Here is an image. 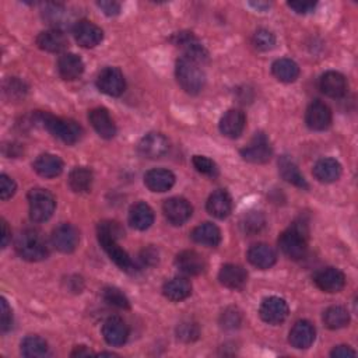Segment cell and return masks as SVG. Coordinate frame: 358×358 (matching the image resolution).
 Here are the masks:
<instances>
[{"label":"cell","mask_w":358,"mask_h":358,"mask_svg":"<svg viewBox=\"0 0 358 358\" xmlns=\"http://www.w3.org/2000/svg\"><path fill=\"white\" fill-rule=\"evenodd\" d=\"M124 235V231L115 221H104L98 225V241L102 249L108 254L111 261L126 273L136 272V265L131 256L116 244L119 236Z\"/></svg>","instance_id":"obj_1"},{"label":"cell","mask_w":358,"mask_h":358,"mask_svg":"<svg viewBox=\"0 0 358 358\" xmlns=\"http://www.w3.org/2000/svg\"><path fill=\"white\" fill-rule=\"evenodd\" d=\"M34 121L41 124L52 136L66 144H75L83 138V128L73 119L57 117L46 112H37Z\"/></svg>","instance_id":"obj_2"},{"label":"cell","mask_w":358,"mask_h":358,"mask_svg":"<svg viewBox=\"0 0 358 358\" xmlns=\"http://www.w3.org/2000/svg\"><path fill=\"white\" fill-rule=\"evenodd\" d=\"M279 247L281 252L292 259L298 261L305 256L308 249V228L304 223H294L279 238Z\"/></svg>","instance_id":"obj_3"},{"label":"cell","mask_w":358,"mask_h":358,"mask_svg":"<svg viewBox=\"0 0 358 358\" xmlns=\"http://www.w3.org/2000/svg\"><path fill=\"white\" fill-rule=\"evenodd\" d=\"M176 80L188 94H199L206 84V75L200 64L192 61V59L182 56L176 62Z\"/></svg>","instance_id":"obj_4"},{"label":"cell","mask_w":358,"mask_h":358,"mask_svg":"<svg viewBox=\"0 0 358 358\" xmlns=\"http://www.w3.org/2000/svg\"><path fill=\"white\" fill-rule=\"evenodd\" d=\"M16 252L28 262H39L48 258L49 248L45 238L34 229L23 231L16 241Z\"/></svg>","instance_id":"obj_5"},{"label":"cell","mask_w":358,"mask_h":358,"mask_svg":"<svg viewBox=\"0 0 358 358\" xmlns=\"http://www.w3.org/2000/svg\"><path fill=\"white\" fill-rule=\"evenodd\" d=\"M28 206L31 220L35 223H45L53 216L56 200L49 191L37 188L28 192Z\"/></svg>","instance_id":"obj_6"},{"label":"cell","mask_w":358,"mask_h":358,"mask_svg":"<svg viewBox=\"0 0 358 358\" xmlns=\"http://www.w3.org/2000/svg\"><path fill=\"white\" fill-rule=\"evenodd\" d=\"M241 156L245 161L252 164H265L273 156V147L267 136L262 132L256 133L251 143L241 150Z\"/></svg>","instance_id":"obj_7"},{"label":"cell","mask_w":358,"mask_h":358,"mask_svg":"<svg viewBox=\"0 0 358 358\" xmlns=\"http://www.w3.org/2000/svg\"><path fill=\"white\" fill-rule=\"evenodd\" d=\"M97 87L109 97L122 95L126 88L124 73L117 68H105L97 77Z\"/></svg>","instance_id":"obj_8"},{"label":"cell","mask_w":358,"mask_h":358,"mask_svg":"<svg viewBox=\"0 0 358 358\" xmlns=\"http://www.w3.org/2000/svg\"><path fill=\"white\" fill-rule=\"evenodd\" d=\"M79 231L72 224H61L52 232V244L62 254H72L79 245Z\"/></svg>","instance_id":"obj_9"},{"label":"cell","mask_w":358,"mask_h":358,"mask_svg":"<svg viewBox=\"0 0 358 358\" xmlns=\"http://www.w3.org/2000/svg\"><path fill=\"white\" fill-rule=\"evenodd\" d=\"M173 45L182 48L187 57L192 59V61L198 64H205L209 59V53L205 49V46L196 39V37L192 32H179L172 37Z\"/></svg>","instance_id":"obj_10"},{"label":"cell","mask_w":358,"mask_h":358,"mask_svg":"<svg viewBox=\"0 0 358 358\" xmlns=\"http://www.w3.org/2000/svg\"><path fill=\"white\" fill-rule=\"evenodd\" d=\"M288 305L280 296H269L263 300L259 315L269 325H280L288 317Z\"/></svg>","instance_id":"obj_11"},{"label":"cell","mask_w":358,"mask_h":358,"mask_svg":"<svg viewBox=\"0 0 358 358\" xmlns=\"http://www.w3.org/2000/svg\"><path fill=\"white\" fill-rule=\"evenodd\" d=\"M162 211L168 223L172 225H182L192 216V206L184 198H171L162 205Z\"/></svg>","instance_id":"obj_12"},{"label":"cell","mask_w":358,"mask_h":358,"mask_svg":"<svg viewBox=\"0 0 358 358\" xmlns=\"http://www.w3.org/2000/svg\"><path fill=\"white\" fill-rule=\"evenodd\" d=\"M138 150L140 156L149 160H157L164 157L169 150L168 139L157 132H151L146 135L138 144Z\"/></svg>","instance_id":"obj_13"},{"label":"cell","mask_w":358,"mask_h":358,"mask_svg":"<svg viewBox=\"0 0 358 358\" xmlns=\"http://www.w3.org/2000/svg\"><path fill=\"white\" fill-rule=\"evenodd\" d=\"M305 122L310 129L322 132L326 131L332 125V111L322 101H314L305 115Z\"/></svg>","instance_id":"obj_14"},{"label":"cell","mask_w":358,"mask_h":358,"mask_svg":"<svg viewBox=\"0 0 358 358\" xmlns=\"http://www.w3.org/2000/svg\"><path fill=\"white\" fill-rule=\"evenodd\" d=\"M247 125V116L240 109H229L220 121V132L229 139L240 138Z\"/></svg>","instance_id":"obj_15"},{"label":"cell","mask_w":358,"mask_h":358,"mask_svg":"<svg viewBox=\"0 0 358 358\" xmlns=\"http://www.w3.org/2000/svg\"><path fill=\"white\" fill-rule=\"evenodd\" d=\"M314 281L325 292H340L346 285V276L336 267H325L315 274Z\"/></svg>","instance_id":"obj_16"},{"label":"cell","mask_w":358,"mask_h":358,"mask_svg":"<svg viewBox=\"0 0 358 358\" xmlns=\"http://www.w3.org/2000/svg\"><path fill=\"white\" fill-rule=\"evenodd\" d=\"M73 34H75V38L79 42V45H82L83 48H94L104 38L102 30L98 26H95L94 23L87 21V20L77 21L73 27Z\"/></svg>","instance_id":"obj_17"},{"label":"cell","mask_w":358,"mask_h":358,"mask_svg":"<svg viewBox=\"0 0 358 358\" xmlns=\"http://www.w3.org/2000/svg\"><path fill=\"white\" fill-rule=\"evenodd\" d=\"M315 336H317V330L311 322L298 321L292 326L288 340L294 348L305 350L312 346V343L315 341Z\"/></svg>","instance_id":"obj_18"},{"label":"cell","mask_w":358,"mask_h":358,"mask_svg":"<svg viewBox=\"0 0 358 358\" xmlns=\"http://www.w3.org/2000/svg\"><path fill=\"white\" fill-rule=\"evenodd\" d=\"M102 336L111 346H122L129 337V329L121 318L112 317L104 322Z\"/></svg>","instance_id":"obj_19"},{"label":"cell","mask_w":358,"mask_h":358,"mask_svg":"<svg viewBox=\"0 0 358 358\" xmlns=\"http://www.w3.org/2000/svg\"><path fill=\"white\" fill-rule=\"evenodd\" d=\"M90 124L102 139H112L116 135V125L105 108H94L88 113Z\"/></svg>","instance_id":"obj_20"},{"label":"cell","mask_w":358,"mask_h":358,"mask_svg":"<svg viewBox=\"0 0 358 358\" xmlns=\"http://www.w3.org/2000/svg\"><path fill=\"white\" fill-rule=\"evenodd\" d=\"M144 184L151 192H167L175 185V175L164 168L150 169L144 175Z\"/></svg>","instance_id":"obj_21"},{"label":"cell","mask_w":358,"mask_h":358,"mask_svg":"<svg viewBox=\"0 0 358 358\" xmlns=\"http://www.w3.org/2000/svg\"><path fill=\"white\" fill-rule=\"evenodd\" d=\"M37 45L42 50H46V52H50V53H61L68 48L69 41H68V37L65 35V32L62 30L52 28V30H48V31H42L38 35Z\"/></svg>","instance_id":"obj_22"},{"label":"cell","mask_w":358,"mask_h":358,"mask_svg":"<svg viewBox=\"0 0 358 358\" xmlns=\"http://www.w3.org/2000/svg\"><path fill=\"white\" fill-rule=\"evenodd\" d=\"M175 265L184 274L188 276L202 274L206 269V261L196 251H182L181 254H178Z\"/></svg>","instance_id":"obj_23"},{"label":"cell","mask_w":358,"mask_h":358,"mask_svg":"<svg viewBox=\"0 0 358 358\" xmlns=\"http://www.w3.org/2000/svg\"><path fill=\"white\" fill-rule=\"evenodd\" d=\"M220 283L229 290H243L248 281V273L243 266L224 265L218 273Z\"/></svg>","instance_id":"obj_24"},{"label":"cell","mask_w":358,"mask_h":358,"mask_svg":"<svg viewBox=\"0 0 358 358\" xmlns=\"http://www.w3.org/2000/svg\"><path fill=\"white\" fill-rule=\"evenodd\" d=\"M57 70L62 79L72 82L79 79L84 72V64L82 57L75 53H65L59 57L57 62Z\"/></svg>","instance_id":"obj_25"},{"label":"cell","mask_w":358,"mask_h":358,"mask_svg":"<svg viewBox=\"0 0 358 358\" xmlns=\"http://www.w3.org/2000/svg\"><path fill=\"white\" fill-rule=\"evenodd\" d=\"M319 87L325 95L330 98H340L347 93V80L341 73L330 70L321 77Z\"/></svg>","instance_id":"obj_26"},{"label":"cell","mask_w":358,"mask_h":358,"mask_svg":"<svg viewBox=\"0 0 358 358\" xmlns=\"http://www.w3.org/2000/svg\"><path fill=\"white\" fill-rule=\"evenodd\" d=\"M206 209L210 216L216 218H225L231 214L232 210V199L229 194L224 189H218L213 192L207 200Z\"/></svg>","instance_id":"obj_27"},{"label":"cell","mask_w":358,"mask_h":358,"mask_svg":"<svg viewBox=\"0 0 358 358\" xmlns=\"http://www.w3.org/2000/svg\"><path fill=\"white\" fill-rule=\"evenodd\" d=\"M279 172H280V175H281L284 181H287L288 184H291L296 188H300V189H308L310 188L304 175L300 172V169H298L295 162L292 160H290L287 156L280 157Z\"/></svg>","instance_id":"obj_28"},{"label":"cell","mask_w":358,"mask_h":358,"mask_svg":"<svg viewBox=\"0 0 358 358\" xmlns=\"http://www.w3.org/2000/svg\"><path fill=\"white\" fill-rule=\"evenodd\" d=\"M248 261L252 266L261 270H267L274 266L277 255L272 247L266 244H256L248 251Z\"/></svg>","instance_id":"obj_29"},{"label":"cell","mask_w":358,"mask_h":358,"mask_svg":"<svg viewBox=\"0 0 358 358\" xmlns=\"http://www.w3.org/2000/svg\"><path fill=\"white\" fill-rule=\"evenodd\" d=\"M314 176L322 184L336 182L341 176V165L335 158H322L314 167Z\"/></svg>","instance_id":"obj_30"},{"label":"cell","mask_w":358,"mask_h":358,"mask_svg":"<svg viewBox=\"0 0 358 358\" xmlns=\"http://www.w3.org/2000/svg\"><path fill=\"white\" fill-rule=\"evenodd\" d=\"M162 292L169 301L179 303L187 300V298L191 295L192 285L185 277H173L164 284Z\"/></svg>","instance_id":"obj_31"},{"label":"cell","mask_w":358,"mask_h":358,"mask_svg":"<svg viewBox=\"0 0 358 358\" xmlns=\"http://www.w3.org/2000/svg\"><path fill=\"white\" fill-rule=\"evenodd\" d=\"M34 169L44 178H56L64 171V161L55 154H41L35 162Z\"/></svg>","instance_id":"obj_32"},{"label":"cell","mask_w":358,"mask_h":358,"mask_svg":"<svg viewBox=\"0 0 358 358\" xmlns=\"http://www.w3.org/2000/svg\"><path fill=\"white\" fill-rule=\"evenodd\" d=\"M192 240L206 247H217L221 243V231L213 223H203L192 231Z\"/></svg>","instance_id":"obj_33"},{"label":"cell","mask_w":358,"mask_h":358,"mask_svg":"<svg viewBox=\"0 0 358 358\" xmlns=\"http://www.w3.org/2000/svg\"><path fill=\"white\" fill-rule=\"evenodd\" d=\"M153 223H154V211L147 203L140 202L132 206L129 211V224L133 228L139 231H144L150 228Z\"/></svg>","instance_id":"obj_34"},{"label":"cell","mask_w":358,"mask_h":358,"mask_svg":"<svg viewBox=\"0 0 358 358\" xmlns=\"http://www.w3.org/2000/svg\"><path fill=\"white\" fill-rule=\"evenodd\" d=\"M272 72L274 77L283 83H292L300 76V68H298V65L294 61L287 57L277 59L272 65Z\"/></svg>","instance_id":"obj_35"},{"label":"cell","mask_w":358,"mask_h":358,"mask_svg":"<svg viewBox=\"0 0 358 358\" xmlns=\"http://www.w3.org/2000/svg\"><path fill=\"white\" fill-rule=\"evenodd\" d=\"M93 172L86 167L75 168L69 175V187L76 194H86L93 187Z\"/></svg>","instance_id":"obj_36"},{"label":"cell","mask_w":358,"mask_h":358,"mask_svg":"<svg viewBox=\"0 0 358 358\" xmlns=\"http://www.w3.org/2000/svg\"><path fill=\"white\" fill-rule=\"evenodd\" d=\"M323 322L329 329L337 330V329L346 328L350 323V314L346 308L335 305L325 311Z\"/></svg>","instance_id":"obj_37"},{"label":"cell","mask_w":358,"mask_h":358,"mask_svg":"<svg viewBox=\"0 0 358 358\" xmlns=\"http://www.w3.org/2000/svg\"><path fill=\"white\" fill-rule=\"evenodd\" d=\"M21 354L28 358L45 357L48 354V344L38 336H28L21 343Z\"/></svg>","instance_id":"obj_38"},{"label":"cell","mask_w":358,"mask_h":358,"mask_svg":"<svg viewBox=\"0 0 358 358\" xmlns=\"http://www.w3.org/2000/svg\"><path fill=\"white\" fill-rule=\"evenodd\" d=\"M102 295H104V300L112 307H116L119 310H129L131 308V303L128 300V296L116 287L104 288Z\"/></svg>","instance_id":"obj_39"},{"label":"cell","mask_w":358,"mask_h":358,"mask_svg":"<svg viewBox=\"0 0 358 358\" xmlns=\"http://www.w3.org/2000/svg\"><path fill=\"white\" fill-rule=\"evenodd\" d=\"M254 45L256 49L262 50V52H267L272 50L276 45V37L273 32H270L269 30L261 28L254 34V39H252Z\"/></svg>","instance_id":"obj_40"},{"label":"cell","mask_w":358,"mask_h":358,"mask_svg":"<svg viewBox=\"0 0 358 358\" xmlns=\"http://www.w3.org/2000/svg\"><path fill=\"white\" fill-rule=\"evenodd\" d=\"M263 225H265V217L259 211H252L247 214L241 223L243 231L249 235L259 232L263 228Z\"/></svg>","instance_id":"obj_41"},{"label":"cell","mask_w":358,"mask_h":358,"mask_svg":"<svg viewBox=\"0 0 358 358\" xmlns=\"http://www.w3.org/2000/svg\"><path fill=\"white\" fill-rule=\"evenodd\" d=\"M199 335H200V330H199V326L191 321L188 322H182L179 323L178 328H176V336L179 340H182L185 343H191V341H195L199 339Z\"/></svg>","instance_id":"obj_42"},{"label":"cell","mask_w":358,"mask_h":358,"mask_svg":"<svg viewBox=\"0 0 358 358\" xmlns=\"http://www.w3.org/2000/svg\"><path fill=\"white\" fill-rule=\"evenodd\" d=\"M192 162H194V167L203 175H207L210 178H216L218 175L217 164L205 156H195L192 158Z\"/></svg>","instance_id":"obj_43"},{"label":"cell","mask_w":358,"mask_h":358,"mask_svg":"<svg viewBox=\"0 0 358 358\" xmlns=\"http://www.w3.org/2000/svg\"><path fill=\"white\" fill-rule=\"evenodd\" d=\"M241 322H243L241 312L235 308H228L221 315V326L224 329H229V330L236 329V328H240Z\"/></svg>","instance_id":"obj_44"},{"label":"cell","mask_w":358,"mask_h":358,"mask_svg":"<svg viewBox=\"0 0 358 358\" xmlns=\"http://www.w3.org/2000/svg\"><path fill=\"white\" fill-rule=\"evenodd\" d=\"M16 191H17V185L13 179L6 173L0 175V198H2V200L10 199L16 194Z\"/></svg>","instance_id":"obj_45"},{"label":"cell","mask_w":358,"mask_h":358,"mask_svg":"<svg viewBox=\"0 0 358 358\" xmlns=\"http://www.w3.org/2000/svg\"><path fill=\"white\" fill-rule=\"evenodd\" d=\"M13 326V312L12 308L9 307L8 301L5 298H2V318H0V329L3 333L9 332Z\"/></svg>","instance_id":"obj_46"},{"label":"cell","mask_w":358,"mask_h":358,"mask_svg":"<svg viewBox=\"0 0 358 358\" xmlns=\"http://www.w3.org/2000/svg\"><path fill=\"white\" fill-rule=\"evenodd\" d=\"M288 8L292 9L298 15H308L315 10L317 3H314V2H290Z\"/></svg>","instance_id":"obj_47"},{"label":"cell","mask_w":358,"mask_h":358,"mask_svg":"<svg viewBox=\"0 0 358 358\" xmlns=\"http://www.w3.org/2000/svg\"><path fill=\"white\" fill-rule=\"evenodd\" d=\"M97 6L106 15V16H117L121 13V5L116 2H98Z\"/></svg>","instance_id":"obj_48"},{"label":"cell","mask_w":358,"mask_h":358,"mask_svg":"<svg viewBox=\"0 0 358 358\" xmlns=\"http://www.w3.org/2000/svg\"><path fill=\"white\" fill-rule=\"evenodd\" d=\"M332 357L335 358H348V357H355L357 352L348 347V346H337L332 352H330Z\"/></svg>","instance_id":"obj_49"},{"label":"cell","mask_w":358,"mask_h":358,"mask_svg":"<svg viewBox=\"0 0 358 358\" xmlns=\"http://www.w3.org/2000/svg\"><path fill=\"white\" fill-rule=\"evenodd\" d=\"M142 261L144 265H156L158 262V254L153 248L144 249L142 255Z\"/></svg>","instance_id":"obj_50"},{"label":"cell","mask_w":358,"mask_h":358,"mask_svg":"<svg viewBox=\"0 0 358 358\" xmlns=\"http://www.w3.org/2000/svg\"><path fill=\"white\" fill-rule=\"evenodd\" d=\"M10 238L12 236H10V229L8 227V223L5 220H2V248L3 249L9 245Z\"/></svg>","instance_id":"obj_51"},{"label":"cell","mask_w":358,"mask_h":358,"mask_svg":"<svg viewBox=\"0 0 358 358\" xmlns=\"http://www.w3.org/2000/svg\"><path fill=\"white\" fill-rule=\"evenodd\" d=\"M90 354H91V351L86 346H79L72 352V357H84V355H90Z\"/></svg>","instance_id":"obj_52"}]
</instances>
